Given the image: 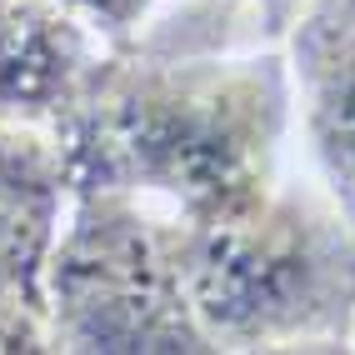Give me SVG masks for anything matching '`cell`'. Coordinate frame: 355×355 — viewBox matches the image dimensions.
<instances>
[{
  "instance_id": "9c48e42d",
  "label": "cell",
  "mask_w": 355,
  "mask_h": 355,
  "mask_svg": "<svg viewBox=\"0 0 355 355\" xmlns=\"http://www.w3.org/2000/svg\"><path fill=\"white\" fill-rule=\"evenodd\" d=\"M255 6H260V15H266V31L280 40L286 26H291V15L300 10V0H255Z\"/></svg>"
},
{
  "instance_id": "6da1fadb",
  "label": "cell",
  "mask_w": 355,
  "mask_h": 355,
  "mask_svg": "<svg viewBox=\"0 0 355 355\" xmlns=\"http://www.w3.org/2000/svg\"><path fill=\"white\" fill-rule=\"evenodd\" d=\"M291 70L255 0H160L105 45L51 130L70 185H110L185 225L255 210L286 180Z\"/></svg>"
},
{
  "instance_id": "3957f363",
  "label": "cell",
  "mask_w": 355,
  "mask_h": 355,
  "mask_svg": "<svg viewBox=\"0 0 355 355\" xmlns=\"http://www.w3.org/2000/svg\"><path fill=\"white\" fill-rule=\"evenodd\" d=\"M45 336L76 355H205L210 340L185 295L180 220L165 205L70 185L45 260Z\"/></svg>"
},
{
  "instance_id": "277c9868",
  "label": "cell",
  "mask_w": 355,
  "mask_h": 355,
  "mask_svg": "<svg viewBox=\"0 0 355 355\" xmlns=\"http://www.w3.org/2000/svg\"><path fill=\"white\" fill-rule=\"evenodd\" d=\"M280 51L315 180L355 230V0H300Z\"/></svg>"
},
{
  "instance_id": "8992f818",
  "label": "cell",
  "mask_w": 355,
  "mask_h": 355,
  "mask_svg": "<svg viewBox=\"0 0 355 355\" xmlns=\"http://www.w3.org/2000/svg\"><path fill=\"white\" fill-rule=\"evenodd\" d=\"M101 51L55 0H0V115L55 130Z\"/></svg>"
},
{
  "instance_id": "5b68a950",
  "label": "cell",
  "mask_w": 355,
  "mask_h": 355,
  "mask_svg": "<svg viewBox=\"0 0 355 355\" xmlns=\"http://www.w3.org/2000/svg\"><path fill=\"white\" fill-rule=\"evenodd\" d=\"M70 205V171L45 125L0 115V295L45 305V260Z\"/></svg>"
},
{
  "instance_id": "52a82bcc",
  "label": "cell",
  "mask_w": 355,
  "mask_h": 355,
  "mask_svg": "<svg viewBox=\"0 0 355 355\" xmlns=\"http://www.w3.org/2000/svg\"><path fill=\"white\" fill-rule=\"evenodd\" d=\"M55 6H65L101 45H121L146 26V15L160 0H55Z\"/></svg>"
},
{
  "instance_id": "ba28073f",
  "label": "cell",
  "mask_w": 355,
  "mask_h": 355,
  "mask_svg": "<svg viewBox=\"0 0 355 355\" xmlns=\"http://www.w3.org/2000/svg\"><path fill=\"white\" fill-rule=\"evenodd\" d=\"M35 355V350H51V336H45V315L35 305H20L10 295H0V355Z\"/></svg>"
},
{
  "instance_id": "7a4b0ae2",
  "label": "cell",
  "mask_w": 355,
  "mask_h": 355,
  "mask_svg": "<svg viewBox=\"0 0 355 355\" xmlns=\"http://www.w3.org/2000/svg\"><path fill=\"white\" fill-rule=\"evenodd\" d=\"M180 266L210 350L355 345V230L320 180H280L235 220H180Z\"/></svg>"
}]
</instances>
